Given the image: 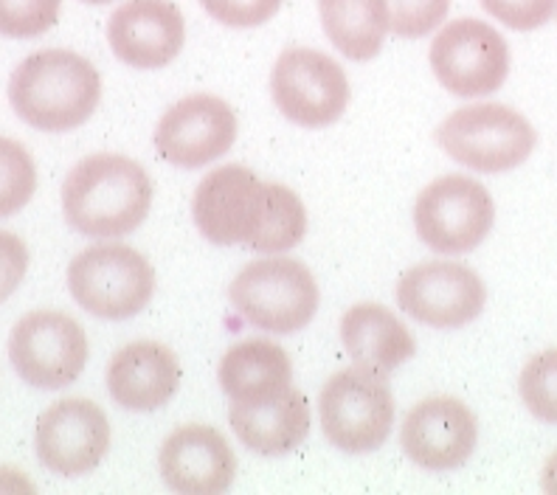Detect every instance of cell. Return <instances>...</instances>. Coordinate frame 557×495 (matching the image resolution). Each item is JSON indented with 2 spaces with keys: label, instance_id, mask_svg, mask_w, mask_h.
<instances>
[{
  "label": "cell",
  "instance_id": "cell-1",
  "mask_svg": "<svg viewBox=\"0 0 557 495\" xmlns=\"http://www.w3.org/2000/svg\"><path fill=\"white\" fill-rule=\"evenodd\" d=\"M191 214L211 245H245L259 253L290 251L305 239L307 211L299 195L265 184L245 166H220L195 191Z\"/></svg>",
  "mask_w": 557,
  "mask_h": 495
},
{
  "label": "cell",
  "instance_id": "cell-2",
  "mask_svg": "<svg viewBox=\"0 0 557 495\" xmlns=\"http://www.w3.org/2000/svg\"><path fill=\"white\" fill-rule=\"evenodd\" d=\"M152 206V181L127 156L82 158L62 184L65 223L85 237L110 239L133 234Z\"/></svg>",
  "mask_w": 557,
  "mask_h": 495
},
{
  "label": "cell",
  "instance_id": "cell-3",
  "mask_svg": "<svg viewBox=\"0 0 557 495\" xmlns=\"http://www.w3.org/2000/svg\"><path fill=\"white\" fill-rule=\"evenodd\" d=\"M102 99V79L85 57L48 48L12 71L9 102L28 127L42 133H69L94 115Z\"/></svg>",
  "mask_w": 557,
  "mask_h": 495
},
{
  "label": "cell",
  "instance_id": "cell-4",
  "mask_svg": "<svg viewBox=\"0 0 557 495\" xmlns=\"http://www.w3.org/2000/svg\"><path fill=\"white\" fill-rule=\"evenodd\" d=\"M234 310L257 330L290 335L305 330L319 310V285L299 259L271 257L245 265L228 287Z\"/></svg>",
  "mask_w": 557,
  "mask_h": 495
},
{
  "label": "cell",
  "instance_id": "cell-5",
  "mask_svg": "<svg viewBox=\"0 0 557 495\" xmlns=\"http://www.w3.org/2000/svg\"><path fill=\"white\" fill-rule=\"evenodd\" d=\"M69 290L96 319L124 321L152 301L156 271L129 245H94L76 253L69 265Z\"/></svg>",
  "mask_w": 557,
  "mask_h": 495
},
{
  "label": "cell",
  "instance_id": "cell-6",
  "mask_svg": "<svg viewBox=\"0 0 557 495\" xmlns=\"http://www.w3.org/2000/svg\"><path fill=\"white\" fill-rule=\"evenodd\" d=\"M436 141L456 163L473 172H510L532 156L537 133L507 104H470L440 124Z\"/></svg>",
  "mask_w": 557,
  "mask_h": 495
},
{
  "label": "cell",
  "instance_id": "cell-7",
  "mask_svg": "<svg viewBox=\"0 0 557 495\" xmlns=\"http://www.w3.org/2000/svg\"><path fill=\"white\" fill-rule=\"evenodd\" d=\"M324 436L344 454H372L395 425V397L383 374L344 369L326 381L319 400Z\"/></svg>",
  "mask_w": 557,
  "mask_h": 495
},
{
  "label": "cell",
  "instance_id": "cell-8",
  "mask_svg": "<svg viewBox=\"0 0 557 495\" xmlns=\"http://www.w3.org/2000/svg\"><path fill=\"white\" fill-rule=\"evenodd\" d=\"M496 223V203L479 181L445 175L422 189L414 206L417 234L436 253H470Z\"/></svg>",
  "mask_w": 557,
  "mask_h": 495
},
{
  "label": "cell",
  "instance_id": "cell-9",
  "mask_svg": "<svg viewBox=\"0 0 557 495\" xmlns=\"http://www.w3.org/2000/svg\"><path fill=\"white\" fill-rule=\"evenodd\" d=\"M88 335L65 312L37 310L23 315L9 335V360L23 383L65 388L88 363Z\"/></svg>",
  "mask_w": 557,
  "mask_h": 495
},
{
  "label": "cell",
  "instance_id": "cell-10",
  "mask_svg": "<svg viewBox=\"0 0 557 495\" xmlns=\"http://www.w3.org/2000/svg\"><path fill=\"white\" fill-rule=\"evenodd\" d=\"M271 96L278 113L299 127H330L344 115L349 82L333 57L315 48H287L271 74Z\"/></svg>",
  "mask_w": 557,
  "mask_h": 495
},
{
  "label": "cell",
  "instance_id": "cell-11",
  "mask_svg": "<svg viewBox=\"0 0 557 495\" xmlns=\"http://www.w3.org/2000/svg\"><path fill=\"white\" fill-rule=\"evenodd\" d=\"M431 69L442 88L462 99L496 94L510 74V46L490 23L462 17L431 42Z\"/></svg>",
  "mask_w": 557,
  "mask_h": 495
},
{
  "label": "cell",
  "instance_id": "cell-12",
  "mask_svg": "<svg viewBox=\"0 0 557 495\" xmlns=\"http://www.w3.org/2000/svg\"><path fill=\"white\" fill-rule=\"evenodd\" d=\"M487 301L484 282L459 262H422L397 282V305L434 330H459L476 321Z\"/></svg>",
  "mask_w": 557,
  "mask_h": 495
},
{
  "label": "cell",
  "instance_id": "cell-13",
  "mask_svg": "<svg viewBox=\"0 0 557 495\" xmlns=\"http://www.w3.org/2000/svg\"><path fill=\"white\" fill-rule=\"evenodd\" d=\"M110 422L102 408L82 397L48 406L37 420V459L48 473L85 475L110 450Z\"/></svg>",
  "mask_w": 557,
  "mask_h": 495
},
{
  "label": "cell",
  "instance_id": "cell-14",
  "mask_svg": "<svg viewBox=\"0 0 557 495\" xmlns=\"http://www.w3.org/2000/svg\"><path fill=\"white\" fill-rule=\"evenodd\" d=\"M237 115L220 96L195 94L172 104L156 127L158 156L181 170H200L232 150Z\"/></svg>",
  "mask_w": 557,
  "mask_h": 495
},
{
  "label": "cell",
  "instance_id": "cell-15",
  "mask_svg": "<svg viewBox=\"0 0 557 495\" xmlns=\"http://www.w3.org/2000/svg\"><path fill=\"white\" fill-rule=\"evenodd\" d=\"M400 445L429 473L462 468L479 445L476 414L454 397L417 403L400 428Z\"/></svg>",
  "mask_w": 557,
  "mask_h": 495
},
{
  "label": "cell",
  "instance_id": "cell-16",
  "mask_svg": "<svg viewBox=\"0 0 557 495\" xmlns=\"http://www.w3.org/2000/svg\"><path fill=\"white\" fill-rule=\"evenodd\" d=\"M184 40V14L172 0H127L108 21L110 48L129 69H166Z\"/></svg>",
  "mask_w": 557,
  "mask_h": 495
},
{
  "label": "cell",
  "instance_id": "cell-17",
  "mask_svg": "<svg viewBox=\"0 0 557 495\" xmlns=\"http://www.w3.org/2000/svg\"><path fill=\"white\" fill-rule=\"evenodd\" d=\"M166 487L181 495H218L232 487L237 459L218 428L184 425L172 431L158 454Z\"/></svg>",
  "mask_w": 557,
  "mask_h": 495
},
{
  "label": "cell",
  "instance_id": "cell-18",
  "mask_svg": "<svg viewBox=\"0 0 557 495\" xmlns=\"http://www.w3.org/2000/svg\"><path fill=\"white\" fill-rule=\"evenodd\" d=\"M181 363L170 346L136 341L122 346L108 367V392L127 411H156L175 397Z\"/></svg>",
  "mask_w": 557,
  "mask_h": 495
},
{
  "label": "cell",
  "instance_id": "cell-19",
  "mask_svg": "<svg viewBox=\"0 0 557 495\" xmlns=\"http://www.w3.org/2000/svg\"><path fill=\"white\" fill-rule=\"evenodd\" d=\"M228 422L245 448L259 456H285L310 436V406L305 394L287 388L262 403H232Z\"/></svg>",
  "mask_w": 557,
  "mask_h": 495
},
{
  "label": "cell",
  "instance_id": "cell-20",
  "mask_svg": "<svg viewBox=\"0 0 557 495\" xmlns=\"http://www.w3.org/2000/svg\"><path fill=\"white\" fill-rule=\"evenodd\" d=\"M341 341L355 367L374 374H392L414 358V335L381 305H355L341 321Z\"/></svg>",
  "mask_w": 557,
  "mask_h": 495
},
{
  "label": "cell",
  "instance_id": "cell-21",
  "mask_svg": "<svg viewBox=\"0 0 557 495\" xmlns=\"http://www.w3.org/2000/svg\"><path fill=\"white\" fill-rule=\"evenodd\" d=\"M218 378L232 403H262L293 388V363L273 341H239L220 360Z\"/></svg>",
  "mask_w": 557,
  "mask_h": 495
},
{
  "label": "cell",
  "instance_id": "cell-22",
  "mask_svg": "<svg viewBox=\"0 0 557 495\" xmlns=\"http://www.w3.org/2000/svg\"><path fill=\"white\" fill-rule=\"evenodd\" d=\"M321 26L341 54L369 62L383 51L388 35L386 0H319Z\"/></svg>",
  "mask_w": 557,
  "mask_h": 495
},
{
  "label": "cell",
  "instance_id": "cell-23",
  "mask_svg": "<svg viewBox=\"0 0 557 495\" xmlns=\"http://www.w3.org/2000/svg\"><path fill=\"white\" fill-rule=\"evenodd\" d=\"M35 158L14 138L0 136V220L12 218L35 197Z\"/></svg>",
  "mask_w": 557,
  "mask_h": 495
},
{
  "label": "cell",
  "instance_id": "cell-24",
  "mask_svg": "<svg viewBox=\"0 0 557 495\" xmlns=\"http://www.w3.org/2000/svg\"><path fill=\"white\" fill-rule=\"evenodd\" d=\"M518 392L532 417L557 425V349H546L527 360L518 378Z\"/></svg>",
  "mask_w": 557,
  "mask_h": 495
},
{
  "label": "cell",
  "instance_id": "cell-25",
  "mask_svg": "<svg viewBox=\"0 0 557 495\" xmlns=\"http://www.w3.org/2000/svg\"><path fill=\"white\" fill-rule=\"evenodd\" d=\"M62 0H0V35L32 40L60 21Z\"/></svg>",
  "mask_w": 557,
  "mask_h": 495
},
{
  "label": "cell",
  "instance_id": "cell-26",
  "mask_svg": "<svg viewBox=\"0 0 557 495\" xmlns=\"http://www.w3.org/2000/svg\"><path fill=\"white\" fill-rule=\"evenodd\" d=\"M388 32L406 40H420L445 23L450 0H386Z\"/></svg>",
  "mask_w": 557,
  "mask_h": 495
},
{
  "label": "cell",
  "instance_id": "cell-27",
  "mask_svg": "<svg viewBox=\"0 0 557 495\" xmlns=\"http://www.w3.org/2000/svg\"><path fill=\"white\" fill-rule=\"evenodd\" d=\"M482 7L512 32H535L549 23L557 0H482Z\"/></svg>",
  "mask_w": 557,
  "mask_h": 495
},
{
  "label": "cell",
  "instance_id": "cell-28",
  "mask_svg": "<svg viewBox=\"0 0 557 495\" xmlns=\"http://www.w3.org/2000/svg\"><path fill=\"white\" fill-rule=\"evenodd\" d=\"M200 7L223 26L253 28L271 21L282 0H200Z\"/></svg>",
  "mask_w": 557,
  "mask_h": 495
},
{
  "label": "cell",
  "instance_id": "cell-29",
  "mask_svg": "<svg viewBox=\"0 0 557 495\" xmlns=\"http://www.w3.org/2000/svg\"><path fill=\"white\" fill-rule=\"evenodd\" d=\"M28 271V251L17 234L0 231V305L21 287Z\"/></svg>",
  "mask_w": 557,
  "mask_h": 495
},
{
  "label": "cell",
  "instance_id": "cell-30",
  "mask_svg": "<svg viewBox=\"0 0 557 495\" xmlns=\"http://www.w3.org/2000/svg\"><path fill=\"white\" fill-rule=\"evenodd\" d=\"M541 487H544L546 493L557 495V450L546 459L544 475H541Z\"/></svg>",
  "mask_w": 557,
  "mask_h": 495
},
{
  "label": "cell",
  "instance_id": "cell-31",
  "mask_svg": "<svg viewBox=\"0 0 557 495\" xmlns=\"http://www.w3.org/2000/svg\"><path fill=\"white\" fill-rule=\"evenodd\" d=\"M82 3H94V7H104V3H113V0H82Z\"/></svg>",
  "mask_w": 557,
  "mask_h": 495
}]
</instances>
